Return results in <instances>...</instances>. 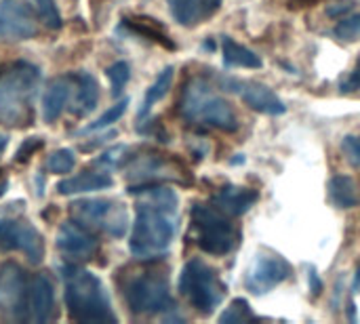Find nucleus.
<instances>
[{"mask_svg":"<svg viewBox=\"0 0 360 324\" xmlns=\"http://www.w3.org/2000/svg\"><path fill=\"white\" fill-rule=\"evenodd\" d=\"M40 145H42V139H40V137H34V139L25 141V143L21 145V150L17 152V160H19V162H23V160L27 158V154L36 152V150H38Z\"/></svg>","mask_w":360,"mask_h":324,"instance_id":"33","label":"nucleus"},{"mask_svg":"<svg viewBox=\"0 0 360 324\" xmlns=\"http://www.w3.org/2000/svg\"><path fill=\"white\" fill-rule=\"evenodd\" d=\"M354 291L360 293V264L359 268H356V276H354Z\"/></svg>","mask_w":360,"mask_h":324,"instance_id":"36","label":"nucleus"},{"mask_svg":"<svg viewBox=\"0 0 360 324\" xmlns=\"http://www.w3.org/2000/svg\"><path fill=\"white\" fill-rule=\"evenodd\" d=\"M354 8V2L352 0H342V2H335L331 6H327V15L331 19H342L344 15H348L350 11Z\"/></svg>","mask_w":360,"mask_h":324,"instance_id":"32","label":"nucleus"},{"mask_svg":"<svg viewBox=\"0 0 360 324\" xmlns=\"http://www.w3.org/2000/svg\"><path fill=\"white\" fill-rule=\"evenodd\" d=\"M329 198L338 209H354L359 205L356 183L348 175H335L329 181Z\"/></svg>","mask_w":360,"mask_h":324,"instance_id":"23","label":"nucleus"},{"mask_svg":"<svg viewBox=\"0 0 360 324\" xmlns=\"http://www.w3.org/2000/svg\"><path fill=\"white\" fill-rule=\"evenodd\" d=\"M6 143H8V137H6V135H0V154L4 152Z\"/></svg>","mask_w":360,"mask_h":324,"instance_id":"37","label":"nucleus"},{"mask_svg":"<svg viewBox=\"0 0 360 324\" xmlns=\"http://www.w3.org/2000/svg\"><path fill=\"white\" fill-rule=\"evenodd\" d=\"M105 74H108V78H110V82H112V95L116 97V95H120L122 89L127 86V82H129V78H131V67H129L127 61H116V63H112V65L105 70Z\"/></svg>","mask_w":360,"mask_h":324,"instance_id":"28","label":"nucleus"},{"mask_svg":"<svg viewBox=\"0 0 360 324\" xmlns=\"http://www.w3.org/2000/svg\"><path fill=\"white\" fill-rule=\"evenodd\" d=\"M27 297L30 287L25 272L17 264L0 266V312L15 320L27 318Z\"/></svg>","mask_w":360,"mask_h":324,"instance_id":"11","label":"nucleus"},{"mask_svg":"<svg viewBox=\"0 0 360 324\" xmlns=\"http://www.w3.org/2000/svg\"><path fill=\"white\" fill-rule=\"evenodd\" d=\"M114 186V179L108 173H82L76 177H68L57 183V192L61 196L70 194H84V192H97V190H108Z\"/></svg>","mask_w":360,"mask_h":324,"instance_id":"21","label":"nucleus"},{"mask_svg":"<svg viewBox=\"0 0 360 324\" xmlns=\"http://www.w3.org/2000/svg\"><path fill=\"white\" fill-rule=\"evenodd\" d=\"M40 84V67L15 61L0 67V124L27 127L34 120V95Z\"/></svg>","mask_w":360,"mask_h":324,"instance_id":"2","label":"nucleus"},{"mask_svg":"<svg viewBox=\"0 0 360 324\" xmlns=\"http://www.w3.org/2000/svg\"><path fill=\"white\" fill-rule=\"evenodd\" d=\"M72 213L84 228H97L112 238H122L129 228V213L120 202L108 198L80 200L72 205Z\"/></svg>","mask_w":360,"mask_h":324,"instance_id":"8","label":"nucleus"},{"mask_svg":"<svg viewBox=\"0 0 360 324\" xmlns=\"http://www.w3.org/2000/svg\"><path fill=\"white\" fill-rule=\"evenodd\" d=\"M38 34V21L25 0L0 2V40H27Z\"/></svg>","mask_w":360,"mask_h":324,"instance_id":"12","label":"nucleus"},{"mask_svg":"<svg viewBox=\"0 0 360 324\" xmlns=\"http://www.w3.org/2000/svg\"><path fill=\"white\" fill-rule=\"evenodd\" d=\"M173 76H175V67L173 65H167L160 74H158V78L154 80V84L148 89V93H146V99H143V105H141V110H139V116H146L148 112H150V108L154 105V103H158L167 93H169V89H171V84H173Z\"/></svg>","mask_w":360,"mask_h":324,"instance_id":"24","label":"nucleus"},{"mask_svg":"<svg viewBox=\"0 0 360 324\" xmlns=\"http://www.w3.org/2000/svg\"><path fill=\"white\" fill-rule=\"evenodd\" d=\"M342 150L352 167H360V135H346L342 141Z\"/></svg>","mask_w":360,"mask_h":324,"instance_id":"31","label":"nucleus"},{"mask_svg":"<svg viewBox=\"0 0 360 324\" xmlns=\"http://www.w3.org/2000/svg\"><path fill=\"white\" fill-rule=\"evenodd\" d=\"M177 289L190 302V306L205 316L219 308L228 291L219 274L200 259H192L184 266Z\"/></svg>","mask_w":360,"mask_h":324,"instance_id":"6","label":"nucleus"},{"mask_svg":"<svg viewBox=\"0 0 360 324\" xmlns=\"http://www.w3.org/2000/svg\"><path fill=\"white\" fill-rule=\"evenodd\" d=\"M129 194L141 196L129 240L133 257L154 259L165 255L177 234V194L158 183L131 186Z\"/></svg>","mask_w":360,"mask_h":324,"instance_id":"1","label":"nucleus"},{"mask_svg":"<svg viewBox=\"0 0 360 324\" xmlns=\"http://www.w3.org/2000/svg\"><path fill=\"white\" fill-rule=\"evenodd\" d=\"M122 297L133 314L154 316L175 310L169 278L160 272H135L122 285Z\"/></svg>","mask_w":360,"mask_h":324,"instance_id":"5","label":"nucleus"},{"mask_svg":"<svg viewBox=\"0 0 360 324\" xmlns=\"http://www.w3.org/2000/svg\"><path fill=\"white\" fill-rule=\"evenodd\" d=\"M333 34L340 40L346 42H354L360 38V15H352V17H342V21L335 25Z\"/></svg>","mask_w":360,"mask_h":324,"instance_id":"29","label":"nucleus"},{"mask_svg":"<svg viewBox=\"0 0 360 324\" xmlns=\"http://www.w3.org/2000/svg\"><path fill=\"white\" fill-rule=\"evenodd\" d=\"M6 188H8V183H6V181H0V198L4 196V192H6Z\"/></svg>","mask_w":360,"mask_h":324,"instance_id":"38","label":"nucleus"},{"mask_svg":"<svg viewBox=\"0 0 360 324\" xmlns=\"http://www.w3.org/2000/svg\"><path fill=\"white\" fill-rule=\"evenodd\" d=\"M72 78L76 82V99H74L72 112L76 116H86L99 103V84L89 72H78Z\"/></svg>","mask_w":360,"mask_h":324,"instance_id":"20","label":"nucleus"},{"mask_svg":"<svg viewBox=\"0 0 360 324\" xmlns=\"http://www.w3.org/2000/svg\"><path fill=\"white\" fill-rule=\"evenodd\" d=\"M205 48H215V42H205Z\"/></svg>","mask_w":360,"mask_h":324,"instance_id":"39","label":"nucleus"},{"mask_svg":"<svg viewBox=\"0 0 360 324\" xmlns=\"http://www.w3.org/2000/svg\"><path fill=\"white\" fill-rule=\"evenodd\" d=\"M55 245L63 255L82 257V259L95 255L97 251V238L82 223H74V221H65L59 226Z\"/></svg>","mask_w":360,"mask_h":324,"instance_id":"14","label":"nucleus"},{"mask_svg":"<svg viewBox=\"0 0 360 324\" xmlns=\"http://www.w3.org/2000/svg\"><path fill=\"white\" fill-rule=\"evenodd\" d=\"M190 215H192L194 240L202 253L219 257V255H228L236 247L240 232L230 223L228 215L217 211L213 205L207 207L196 202Z\"/></svg>","mask_w":360,"mask_h":324,"instance_id":"7","label":"nucleus"},{"mask_svg":"<svg viewBox=\"0 0 360 324\" xmlns=\"http://www.w3.org/2000/svg\"><path fill=\"white\" fill-rule=\"evenodd\" d=\"M221 51H224V63L232 67H249V70H259L264 65L262 57L253 53L251 48L238 44L234 38L224 36L221 38Z\"/></svg>","mask_w":360,"mask_h":324,"instance_id":"22","label":"nucleus"},{"mask_svg":"<svg viewBox=\"0 0 360 324\" xmlns=\"http://www.w3.org/2000/svg\"><path fill=\"white\" fill-rule=\"evenodd\" d=\"M255 320V314L249 306L247 299L243 297H236L230 302V306L224 310V314L219 316V323L221 324H243V323H253Z\"/></svg>","mask_w":360,"mask_h":324,"instance_id":"25","label":"nucleus"},{"mask_svg":"<svg viewBox=\"0 0 360 324\" xmlns=\"http://www.w3.org/2000/svg\"><path fill=\"white\" fill-rule=\"evenodd\" d=\"M46 167L51 173H57V175H63V173H70L74 167H76V156L72 150L63 148V150H57L49 156L46 160Z\"/></svg>","mask_w":360,"mask_h":324,"instance_id":"27","label":"nucleus"},{"mask_svg":"<svg viewBox=\"0 0 360 324\" xmlns=\"http://www.w3.org/2000/svg\"><path fill=\"white\" fill-rule=\"evenodd\" d=\"M63 283L65 308L76 323L112 324L118 320L103 283L95 274L76 266H68L63 268Z\"/></svg>","mask_w":360,"mask_h":324,"instance_id":"3","label":"nucleus"},{"mask_svg":"<svg viewBox=\"0 0 360 324\" xmlns=\"http://www.w3.org/2000/svg\"><path fill=\"white\" fill-rule=\"evenodd\" d=\"M293 276L291 264L276 253H257L247 270L245 287L253 295H266Z\"/></svg>","mask_w":360,"mask_h":324,"instance_id":"9","label":"nucleus"},{"mask_svg":"<svg viewBox=\"0 0 360 324\" xmlns=\"http://www.w3.org/2000/svg\"><path fill=\"white\" fill-rule=\"evenodd\" d=\"M55 312V291L53 283L38 274L30 285V297H27V318L32 323H49Z\"/></svg>","mask_w":360,"mask_h":324,"instance_id":"16","label":"nucleus"},{"mask_svg":"<svg viewBox=\"0 0 360 324\" xmlns=\"http://www.w3.org/2000/svg\"><path fill=\"white\" fill-rule=\"evenodd\" d=\"M259 200V192L251 188H236V186H224L217 190L211 198V205L221 211L228 217H240L245 215L255 202Z\"/></svg>","mask_w":360,"mask_h":324,"instance_id":"15","label":"nucleus"},{"mask_svg":"<svg viewBox=\"0 0 360 324\" xmlns=\"http://www.w3.org/2000/svg\"><path fill=\"white\" fill-rule=\"evenodd\" d=\"M308 283H310V291L314 297H319L323 293V280L319 278L316 270H310V276H308Z\"/></svg>","mask_w":360,"mask_h":324,"instance_id":"35","label":"nucleus"},{"mask_svg":"<svg viewBox=\"0 0 360 324\" xmlns=\"http://www.w3.org/2000/svg\"><path fill=\"white\" fill-rule=\"evenodd\" d=\"M179 114L190 124H202L226 133H234L240 127L230 101L217 95L215 89L202 78H192L186 82L179 99Z\"/></svg>","mask_w":360,"mask_h":324,"instance_id":"4","label":"nucleus"},{"mask_svg":"<svg viewBox=\"0 0 360 324\" xmlns=\"http://www.w3.org/2000/svg\"><path fill=\"white\" fill-rule=\"evenodd\" d=\"M240 99L255 112L268 116H281L287 112L285 101L266 84L262 82H243L240 84Z\"/></svg>","mask_w":360,"mask_h":324,"instance_id":"17","label":"nucleus"},{"mask_svg":"<svg viewBox=\"0 0 360 324\" xmlns=\"http://www.w3.org/2000/svg\"><path fill=\"white\" fill-rule=\"evenodd\" d=\"M34 2H36V8H38L42 21H44L49 27H53V30L61 27V15H59V11H57L55 0H34Z\"/></svg>","mask_w":360,"mask_h":324,"instance_id":"30","label":"nucleus"},{"mask_svg":"<svg viewBox=\"0 0 360 324\" xmlns=\"http://www.w3.org/2000/svg\"><path fill=\"white\" fill-rule=\"evenodd\" d=\"M127 105H129V99H120L118 103H114L108 112H103L95 122H91L89 127H84L80 133H93V131H99V129H105L110 124H114L116 120L122 118V114L127 112Z\"/></svg>","mask_w":360,"mask_h":324,"instance_id":"26","label":"nucleus"},{"mask_svg":"<svg viewBox=\"0 0 360 324\" xmlns=\"http://www.w3.org/2000/svg\"><path fill=\"white\" fill-rule=\"evenodd\" d=\"M72 78H53L44 91V97H42V116L46 122H55L68 99H70V91H72Z\"/></svg>","mask_w":360,"mask_h":324,"instance_id":"19","label":"nucleus"},{"mask_svg":"<svg viewBox=\"0 0 360 324\" xmlns=\"http://www.w3.org/2000/svg\"><path fill=\"white\" fill-rule=\"evenodd\" d=\"M173 19L184 27H194L217 13L221 0H167Z\"/></svg>","mask_w":360,"mask_h":324,"instance_id":"18","label":"nucleus"},{"mask_svg":"<svg viewBox=\"0 0 360 324\" xmlns=\"http://www.w3.org/2000/svg\"><path fill=\"white\" fill-rule=\"evenodd\" d=\"M186 169L181 164H177L175 160L162 156V154H148L137 158L131 169H129V177L139 181V183H158V181H184Z\"/></svg>","mask_w":360,"mask_h":324,"instance_id":"13","label":"nucleus"},{"mask_svg":"<svg viewBox=\"0 0 360 324\" xmlns=\"http://www.w3.org/2000/svg\"><path fill=\"white\" fill-rule=\"evenodd\" d=\"M19 251L32 264H40L44 257V240L40 232L17 219H0V253Z\"/></svg>","mask_w":360,"mask_h":324,"instance_id":"10","label":"nucleus"},{"mask_svg":"<svg viewBox=\"0 0 360 324\" xmlns=\"http://www.w3.org/2000/svg\"><path fill=\"white\" fill-rule=\"evenodd\" d=\"M354 89H360V61L356 63V70L352 72V76L348 78V82L342 84V91H346V93H350Z\"/></svg>","mask_w":360,"mask_h":324,"instance_id":"34","label":"nucleus"}]
</instances>
